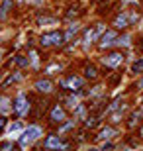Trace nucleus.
Listing matches in <instances>:
<instances>
[{
	"label": "nucleus",
	"instance_id": "412c9836",
	"mask_svg": "<svg viewBox=\"0 0 143 151\" xmlns=\"http://www.w3.org/2000/svg\"><path fill=\"white\" fill-rule=\"evenodd\" d=\"M16 63H18V65H28V59H26V57H18Z\"/></svg>",
	"mask_w": 143,
	"mask_h": 151
},
{
	"label": "nucleus",
	"instance_id": "dca6fc26",
	"mask_svg": "<svg viewBox=\"0 0 143 151\" xmlns=\"http://www.w3.org/2000/svg\"><path fill=\"white\" fill-rule=\"evenodd\" d=\"M20 129H22V124H20V122H16V124H12V128H10V134H12V132L16 134V132H20Z\"/></svg>",
	"mask_w": 143,
	"mask_h": 151
},
{
	"label": "nucleus",
	"instance_id": "6ab92c4d",
	"mask_svg": "<svg viewBox=\"0 0 143 151\" xmlns=\"http://www.w3.org/2000/svg\"><path fill=\"white\" fill-rule=\"evenodd\" d=\"M39 24H55V18H39Z\"/></svg>",
	"mask_w": 143,
	"mask_h": 151
},
{
	"label": "nucleus",
	"instance_id": "1a4fd4ad",
	"mask_svg": "<svg viewBox=\"0 0 143 151\" xmlns=\"http://www.w3.org/2000/svg\"><path fill=\"white\" fill-rule=\"evenodd\" d=\"M10 8H12V0H4L2 6H0V18H4L6 14L10 12Z\"/></svg>",
	"mask_w": 143,
	"mask_h": 151
},
{
	"label": "nucleus",
	"instance_id": "0eeeda50",
	"mask_svg": "<svg viewBox=\"0 0 143 151\" xmlns=\"http://www.w3.org/2000/svg\"><path fill=\"white\" fill-rule=\"evenodd\" d=\"M14 108H16L18 112H24V110H26V96L24 94H20L16 98V102H14Z\"/></svg>",
	"mask_w": 143,
	"mask_h": 151
},
{
	"label": "nucleus",
	"instance_id": "39448f33",
	"mask_svg": "<svg viewBox=\"0 0 143 151\" xmlns=\"http://www.w3.org/2000/svg\"><path fill=\"white\" fill-rule=\"evenodd\" d=\"M35 88L41 90V92H51L53 90V84H51V81H37Z\"/></svg>",
	"mask_w": 143,
	"mask_h": 151
},
{
	"label": "nucleus",
	"instance_id": "2eb2a0df",
	"mask_svg": "<svg viewBox=\"0 0 143 151\" xmlns=\"http://www.w3.org/2000/svg\"><path fill=\"white\" fill-rule=\"evenodd\" d=\"M8 110H10L8 100H6V98H2V100H0V112H8Z\"/></svg>",
	"mask_w": 143,
	"mask_h": 151
},
{
	"label": "nucleus",
	"instance_id": "aec40b11",
	"mask_svg": "<svg viewBox=\"0 0 143 151\" xmlns=\"http://www.w3.org/2000/svg\"><path fill=\"white\" fill-rule=\"evenodd\" d=\"M67 104H69L71 108H75V106H77V98H73V96H71V98H67Z\"/></svg>",
	"mask_w": 143,
	"mask_h": 151
},
{
	"label": "nucleus",
	"instance_id": "9b49d317",
	"mask_svg": "<svg viewBox=\"0 0 143 151\" xmlns=\"http://www.w3.org/2000/svg\"><path fill=\"white\" fill-rule=\"evenodd\" d=\"M112 135H114V129H112V128H104L102 132H100L98 137H100V139H108V137H112Z\"/></svg>",
	"mask_w": 143,
	"mask_h": 151
},
{
	"label": "nucleus",
	"instance_id": "b1692460",
	"mask_svg": "<svg viewBox=\"0 0 143 151\" xmlns=\"http://www.w3.org/2000/svg\"><path fill=\"white\" fill-rule=\"evenodd\" d=\"M139 88H143V78H141V81H139Z\"/></svg>",
	"mask_w": 143,
	"mask_h": 151
},
{
	"label": "nucleus",
	"instance_id": "9d476101",
	"mask_svg": "<svg viewBox=\"0 0 143 151\" xmlns=\"http://www.w3.org/2000/svg\"><path fill=\"white\" fill-rule=\"evenodd\" d=\"M112 39H116V34H114V32H106V34H104V37H102V47H106V45L114 43Z\"/></svg>",
	"mask_w": 143,
	"mask_h": 151
},
{
	"label": "nucleus",
	"instance_id": "f3484780",
	"mask_svg": "<svg viewBox=\"0 0 143 151\" xmlns=\"http://www.w3.org/2000/svg\"><path fill=\"white\" fill-rule=\"evenodd\" d=\"M77 32H78V26L75 24V26H71V28H69V34H67V37H71V35H75Z\"/></svg>",
	"mask_w": 143,
	"mask_h": 151
},
{
	"label": "nucleus",
	"instance_id": "f03ea898",
	"mask_svg": "<svg viewBox=\"0 0 143 151\" xmlns=\"http://www.w3.org/2000/svg\"><path fill=\"white\" fill-rule=\"evenodd\" d=\"M121 59H124V57H121L120 53H112V55H108L104 59V63H106V65H110V67H116V65H120V63H121Z\"/></svg>",
	"mask_w": 143,
	"mask_h": 151
},
{
	"label": "nucleus",
	"instance_id": "7ed1b4c3",
	"mask_svg": "<svg viewBox=\"0 0 143 151\" xmlns=\"http://www.w3.org/2000/svg\"><path fill=\"white\" fill-rule=\"evenodd\" d=\"M63 86H69V88H80V84H83V78L78 77H71L69 81H63Z\"/></svg>",
	"mask_w": 143,
	"mask_h": 151
},
{
	"label": "nucleus",
	"instance_id": "4468645a",
	"mask_svg": "<svg viewBox=\"0 0 143 151\" xmlns=\"http://www.w3.org/2000/svg\"><path fill=\"white\" fill-rule=\"evenodd\" d=\"M143 71V61H137V63H133V67H132V73H141Z\"/></svg>",
	"mask_w": 143,
	"mask_h": 151
},
{
	"label": "nucleus",
	"instance_id": "5701e85b",
	"mask_svg": "<svg viewBox=\"0 0 143 151\" xmlns=\"http://www.w3.org/2000/svg\"><path fill=\"white\" fill-rule=\"evenodd\" d=\"M4 126H6V120H4V118H0V132H2V128H4Z\"/></svg>",
	"mask_w": 143,
	"mask_h": 151
},
{
	"label": "nucleus",
	"instance_id": "a211bd4d",
	"mask_svg": "<svg viewBox=\"0 0 143 151\" xmlns=\"http://www.w3.org/2000/svg\"><path fill=\"white\" fill-rule=\"evenodd\" d=\"M116 43H120V45H127V43H129V35H124V37H120L118 41H116Z\"/></svg>",
	"mask_w": 143,
	"mask_h": 151
},
{
	"label": "nucleus",
	"instance_id": "20e7f679",
	"mask_svg": "<svg viewBox=\"0 0 143 151\" xmlns=\"http://www.w3.org/2000/svg\"><path fill=\"white\" fill-rule=\"evenodd\" d=\"M51 120H53V122H63V120H65V112H63V108H59V106L53 108V112H51Z\"/></svg>",
	"mask_w": 143,
	"mask_h": 151
},
{
	"label": "nucleus",
	"instance_id": "6e6552de",
	"mask_svg": "<svg viewBox=\"0 0 143 151\" xmlns=\"http://www.w3.org/2000/svg\"><path fill=\"white\" fill-rule=\"evenodd\" d=\"M63 39H65V35L59 34V32H53V34H49V43L61 45V43H63Z\"/></svg>",
	"mask_w": 143,
	"mask_h": 151
},
{
	"label": "nucleus",
	"instance_id": "f257e3e1",
	"mask_svg": "<svg viewBox=\"0 0 143 151\" xmlns=\"http://www.w3.org/2000/svg\"><path fill=\"white\" fill-rule=\"evenodd\" d=\"M39 135H41V129H39L37 126H29V128L24 132V135L20 137V145H22V147H28L32 141L37 139Z\"/></svg>",
	"mask_w": 143,
	"mask_h": 151
},
{
	"label": "nucleus",
	"instance_id": "f8f14e48",
	"mask_svg": "<svg viewBox=\"0 0 143 151\" xmlns=\"http://www.w3.org/2000/svg\"><path fill=\"white\" fill-rule=\"evenodd\" d=\"M116 26H118V28H126L127 26V18L126 16H118L116 18Z\"/></svg>",
	"mask_w": 143,
	"mask_h": 151
},
{
	"label": "nucleus",
	"instance_id": "393cba45",
	"mask_svg": "<svg viewBox=\"0 0 143 151\" xmlns=\"http://www.w3.org/2000/svg\"><path fill=\"white\" fill-rule=\"evenodd\" d=\"M141 135H143V129H141Z\"/></svg>",
	"mask_w": 143,
	"mask_h": 151
},
{
	"label": "nucleus",
	"instance_id": "4be33fe9",
	"mask_svg": "<svg viewBox=\"0 0 143 151\" xmlns=\"http://www.w3.org/2000/svg\"><path fill=\"white\" fill-rule=\"evenodd\" d=\"M41 45H51L49 43V35H43V37H41Z\"/></svg>",
	"mask_w": 143,
	"mask_h": 151
},
{
	"label": "nucleus",
	"instance_id": "ddd939ff",
	"mask_svg": "<svg viewBox=\"0 0 143 151\" xmlns=\"http://www.w3.org/2000/svg\"><path fill=\"white\" fill-rule=\"evenodd\" d=\"M84 75H86L88 78H96V75H98V73H96V69H94V67H86Z\"/></svg>",
	"mask_w": 143,
	"mask_h": 151
},
{
	"label": "nucleus",
	"instance_id": "423d86ee",
	"mask_svg": "<svg viewBox=\"0 0 143 151\" xmlns=\"http://www.w3.org/2000/svg\"><path fill=\"white\" fill-rule=\"evenodd\" d=\"M45 147H67V145H63L59 141V137H55V135H49L47 139H45Z\"/></svg>",
	"mask_w": 143,
	"mask_h": 151
}]
</instances>
